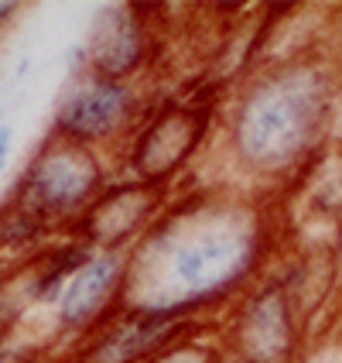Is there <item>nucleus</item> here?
Listing matches in <instances>:
<instances>
[{"label":"nucleus","instance_id":"f257e3e1","mask_svg":"<svg viewBox=\"0 0 342 363\" xmlns=\"http://www.w3.org/2000/svg\"><path fill=\"white\" fill-rule=\"evenodd\" d=\"M322 117V89L315 72H284L257 86L236 117V147L253 164L274 168L312 141Z\"/></svg>","mask_w":342,"mask_h":363},{"label":"nucleus","instance_id":"f03ea898","mask_svg":"<svg viewBox=\"0 0 342 363\" xmlns=\"http://www.w3.org/2000/svg\"><path fill=\"white\" fill-rule=\"evenodd\" d=\"M257 233L236 220H209L192 233H175L158 247V271L171 291L164 308L185 312L192 302H202L240 278L253 261Z\"/></svg>","mask_w":342,"mask_h":363},{"label":"nucleus","instance_id":"7ed1b4c3","mask_svg":"<svg viewBox=\"0 0 342 363\" xmlns=\"http://www.w3.org/2000/svg\"><path fill=\"white\" fill-rule=\"evenodd\" d=\"M100 182L103 168L89 147L52 134L28 158L7 202L48 230L55 223L82 220V213L96 202Z\"/></svg>","mask_w":342,"mask_h":363},{"label":"nucleus","instance_id":"20e7f679","mask_svg":"<svg viewBox=\"0 0 342 363\" xmlns=\"http://www.w3.org/2000/svg\"><path fill=\"white\" fill-rule=\"evenodd\" d=\"M130 110H134L130 89L89 72L65 89V96L59 100V110H55L52 134L62 141L89 147V144L117 134L123 123L130 121Z\"/></svg>","mask_w":342,"mask_h":363},{"label":"nucleus","instance_id":"39448f33","mask_svg":"<svg viewBox=\"0 0 342 363\" xmlns=\"http://www.w3.org/2000/svg\"><path fill=\"white\" fill-rule=\"evenodd\" d=\"M209 127V113L205 110H192V106H175L164 110L158 121L144 130L134 151V172L144 182H161L168 179L175 168L188 162V155L199 147L202 134Z\"/></svg>","mask_w":342,"mask_h":363},{"label":"nucleus","instance_id":"423d86ee","mask_svg":"<svg viewBox=\"0 0 342 363\" xmlns=\"http://www.w3.org/2000/svg\"><path fill=\"white\" fill-rule=\"evenodd\" d=\"M123 281V264L113 254H89V261L65 281L59 302V325L69 333H79L100 319V312L113 302Z\"/></svg>","mask_w":342,"mask_h":363},{"label":"nucleus","instance_id":"0eeeda50","mask_svg":"<svg viewBox=\"0 0 342 363\" xmlns=\"http://www.w3.org/2000/svg\"><path fill=\"white\" fill-rule=\"evenodd\" d=\"M178 308H137L127 323L110 329L100 343L89 346L86 363H137L178 329Z\"/></svg>","mask_w":342,"mask_h":363},{"label":"nucleus","instance_id":"6e6552de","mask_svg":"<svg viewBox=\"0 0 342 363\" xmlns=\"http://www.w3.org/2000/svg\"><path fill=\"white\" fill-rule=\"evenodd\" d=\"M144 55L141 28L130 11L110 7L96 21V31L89 41V62H93V76L120 82L123 72H134Z\"/></svg>","mask_w":342,"mask_h":363},{"label":"nucleus","instance_id":"1a4fd4ad","mask_svg":"<svg viewBox=\"0 0 342 363\" xmlns=\"http://www.w3.org/2000/svg\"><path fill=\"white\" fill-rule=\"evenodd\" d=\"M240 346L253 363H278L291 346V315L281 288H267L257 302L246 308L240 325Z\"/></svg>","mask_w":342,"mask_h":363},{"label":"nucleus","instance_id":"9d476101","mask_svg":"<svg viewBox=\"0 0 342 363\" xmlns=\"http://www.w3.org/2000/svg\"><path fill=\"white\" fill-rule=\"evenodd\" d=\"M154 209V189H117L110 196L96 199L86 213H82V233L93 243H103V247H117L123 237H130L144 220L147 213Z\"/></svg>","mask_w":342,"mask_h":363},{"label":"nucleus","instance_id":"9b49d317","mask_svg":"<svg viewBox=\"0 0 342 363\" xmlns=\"http://www.w3.org/2000/svg\"><path fill=\"white\" fill-rule=\"evenodd\" d=\"M21 319V302L14 291H7L4 284H0V340H7L11 336V329L18 325Z\"/></svg>","mask_w":342,"mask_h":363},{"label":"nucleus","instance_id":"f8f14e48","mask_svg":"<svg viewBox=\"0 0 342 363\" xmlns=\"http://www.w3.org/2000/svg\"><path fill=\"white\" fill-rule=\"evenodd\" d=\"M0 363H38L28 350H21V346L11 343V336L7 340H0Z\"/></svg>","mask_w":342,"mask_h":363},{"label":"nucleus","instance_id":"ddd939ff","mask_svg":"<svg viewBox=\"0 0 342 363\" xmlns=\"http://www.w3.org/2000/svg\"><path fill=\"white\" fill-rule=\"evenodd\" d=\"M11 144H14V134H11L7 121L0 117V172L7 168V158H11Z\"/></svg>","mask_w":342,"mask_h":363},{"label":"nucleus","instance_id":"4468645a","mask_svg":"<svg viewBox=\"0 0 342 363\" xmlns=\"http://www.w3.org/2000/svg\"><path fill=\"white\" fill-rule=\"evenodd\" d=\"M18 11H21V4H14V0H0V31L18 18Z\"/></svg>","mask_w":342,"mask_h":363}]
</instances>
